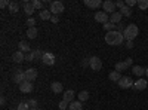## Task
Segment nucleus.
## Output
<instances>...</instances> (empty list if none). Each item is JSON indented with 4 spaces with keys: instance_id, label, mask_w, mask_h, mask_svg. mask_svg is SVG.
I'll use <instances>...</instances> for the list:
<instances>
[{
    "instance_id": "obj_1",
    "label": "nucleus",
    "mask_w": 148,
    "mask_h": 110,
    "mask_svg": "<svg viewBox=\"0 0 148 110\" xmlns=\"http://www.w3.org/2000/svg\"><path fill=\"white\" fill-rule=\"evenodd\" d=\"M123 40H125V36L123 33H119L117 30L116 31H110L105 34V42L111 46H117V45H121Z\"/></svg>"
},
{
    "instance_id": "obj_2",
    "label": "nucleus",
    "mask_w": 148,
    "mask_h": 110,
    "mask_svg": "<svg viewBox=\"0 0 148 110\" xmlns=\"http://www.w3.org/2000/svg\"><path fill=\"white\" fill-rule=\"evenodd\" d=\"M138 34H139V28H138L136 24H129V26L126 27V30H125V33H123L126 40H135Z\"/></svg>"
},
{
    "instance_id": "obj_3",
    "label": "nucleus",
    "mask_w": 148,
    "mask_h": 110,
    "mask_svg": "<svg viewBox=\"0 0 148 110\" xmlns=\"http://www.w3.org/2000/svg\"><path fill=\"white\" fill-rule=\"evenodd\" d=\"M89 67L93 70V71H99L102 68V61L99 57H90L89 58Z\"/></svg>"
},
{
    "instance_id": "obj_4",
    "label": "nucleus",
    "mask_w": 148,
    "mask_h": 110,
    "mask_svg": "<svg viewBox=\"0 0 148 110\" xmlns=\"http://www.w3.org/2000/svg\"><path fill=\"white\" fill-rule=\"evenodd\" d=\"M52 12V15H59L64 12V3L59 2V0H56V2H52L51 3V9H49Z\"/></svg>"
},
{
    "instance_id": "obj_5",
    "label": "nucleus",
    "mask_w": 148,
    "mask_h": 110,
    "mask_svg": "<svg viewBox=\"0 0 148 110\" xmlns=\"http://www.w3.org/2000/svg\"><path fill=\"white\" fill-rule=\"evenodd\" d=\"M119 83V86L121 88V89H127V88H133V80H132V77H129V76H121V79L117 82Z\"/></svg>"
},
{
    "instance_id": "obj_6",
    "label": "nucleus",
    "mask_w": 148,
    "mask_h": 110,
    "mask_svg": "<svg viewBox=\"0 0 148 110\" xmlns=\"http://www.w3.org/2000/svg\"><path fill=\"white\" fill-rule=\"evenodd\" d=\"M42 61H43L45 66H53V64L56 63V57H55L52 52H45Z\"/></svg>"
},
{
    "instance_id": "obj_7",
    "label": "nucleus",
    "mask_w": 148,
    "mask_h": 110,
    "mask_svg": "<svg viewBox=\"0 0 148 110\" xmlns=\"http://www.w3.org/2000/svg\"><path fill=\"white\" fill-rule=\"evenodd\" d=\"M33 88H34V85H33V82H30V80H25V82H22V83L19 85V91L24 92V94L33 92Z\"/></svg>"
},
{
    "instance_id": "obj_8",
    "label": "nucleus",
    "mask_w": 148,
    "mask_h": 110,
    "mask_svg": "<svg viewBox=\"0 0 148 110\" xmlns=\"http://www.w3.org/2000/svg\"><path fill=\"white\" fill-rule=\"evenodd\" d=\"M95 21H96V22H101L102 26H104L105 22L110 21V18H108V15H107V12L101 10V12H96V14H95Z\"/></svg>"
},
{
    "instance_id": "obj_9",
    "label": "nucleus",
    "mask_w": 148,
    "mask_h": 110,
    "mask_svg": "<svg viewBox=\"0 0 148 110\" xmlns=\"http://www.w3.org/2000/svg\"><path fill=\"white\" fill-rule=\"evenodd\" d=\"M14 80H15L18 85H21L22 82H25V80H27V79H25V71H21L19 68L15 70V73H14Z\"/></svg>"
},
{
    "instance_id": "obj_10",
    "label": "nucleus",
    "mask_w": 148,
    "mask_h": 110,
    "mask_svg": "<svg viewBox=\"0 0 148 110\" xmlns=\"http://www.w3.org/2000/svg\"><path fill=\"white\" fill-rule=\"evenodd\" d=\"M12 59H14L16 64H22L24 61H25V54L21 52V51H16V52L12 54Z\"/></svg>"
},
{
    "instance_id": "obj_11",
    "label": "nucleus",
    "mask_w": 148,
    "mask_h": 110,
    "mask_svg": "<svg viewBox=\"0 0 148 110\" xmlns=\"http://www.w3.org/2000/svg\"><path fill=\"white\" fill-rule=\"evenodd\" d=\"M102 8H104V12H111V14L116 12V3L111 2V0H105L102 3Z\"/></svg>"
},
{
    "instance_id": "obj_12",
    "label": "nucleus",
    "mask_w": 148,
    "mask_h": 110,
    "mask_svg": "<svg viewBox=\"0 0 148 110\" xmlns=\"http://www.w3.org/2000/svg\"><path fill=\"white\" fill-rule=\"evenodd\" d=\"M147 85H148V82H147L145 79H142V77H141V79H138L136 82L133 83V88L136 89V91H144V89L147 88Z\"/></svg>"
},
{
    "instance_id": "obj_13",
    "label": "nucleus",
    "mask_w": 148,
    "mask_h": 110,
    "mask_svg": "<svg viewBox=\"0 0 148 110\" xmlns=\"http://www.w3.org/2000/svg\"><path fill=\"white\" fill-rule=\"evenodd\" d=\"M25 79L30 80V82H34L37 79V70L36 68H28L25 70Z\"/></svg>"
},
{
    "instance_id": "obj_14",
    "label": "nucleus",
    "mask_w": 148,
    "mask_h": 110,
    "mask_svg": "<svg viewBox=\"0 0 148 110\" xmlns=\"http://www.w3.org/2000/svg\"><path fill=\"white\" fill-rule=\"evenodd\" d=\"M121 18H123V15L120 14V12H114V14H111V17H110V22H113L114 26L116 24L119 26V24L121 22Z\"/></svg>"
},
{
    "instance_id": "obj_15",
    "label": "nucleus",
    "mask_w": 148,
    "mask_h": 110,
    "mask_svg": "<svg viewBox=\"0 0 148 110\" xmlns=\"http://www.w3.org/2000/svg\"><path fill=\"white\" fill-rule=\"evenodd\" d=\"M84 5L88 6V8L96 9V8L102 6V2H101V0H84Z\"/></svg>"
},
{
    "instance_id": "obj_16",
    "label": "nucleus",
    "mask_w": 148,
    "mask_h": 110,
    "mask_svg": "<svg viewBox=\"0 0 148 110\" xmlns=\"http://www.w3.org/2000/svg\"><path fill=\"white\" fill-rule=\"evenodd\" d=\"M51 89H52V92H55V94H61L62 92V83L61 82H52L51 83Z\"/></svg>"
},
{
    "instance_id": "obj_17",
    "label": "nucleus",
    "mask_w": 148,
    "mask_h": 110,
    "mask_svg": "<svg viewBox=\"0 0 148 110\" xmlns=\"http://www.w3.org/2000/svg\"><path fill=\"white\" fill-rule=\"evenodd\" d=\"M74 95H76V94H74V91L73 89H67L65 92H64V101H67V103H73L74 101Z\"/></svg>"
},
{
    "instance_id": "obj_18",
    "label": "nucleus",
    "mask_w": 148,
    "mask_h": 110,
    "mask_svg": "<svg viewBox=\"0 0 148 110\" xmlns=\"http://www.w3.org/2000/svg\"><path fill=\"white\" fill-rule=\"evenodd\" d=\"M34 10H36V9H34V6H33L31 2H25V3H24V12H25L30 18H31V15H33Z\"/></svg>"
},
{
    "instance_id": "obj_19",
    "label": "nucleus",
    "mask_w": 148,
    "mask_h": 110,
    "mask_svg": "<svg viewBox=\"0 0 148 110\" xmlns=\"http://www.w3.org/2000/svg\"><path fill=\"white\" fill-rule=\"evenodd\" d=\"M18 48H19L18 51H21V52H27V54H30V52H31V49H30V45H28L25 40H21V42L18 43Z\"/></svg>"
},
{
    "instance_id": "obj_20",
    "label": "nucleus",
    "mask_w": 148,
    "mask_h": 110,
    "mask_svg": "<svg viewBox=\"0 0 148 110\" xmlns=\"http://www.w3.org/2000/svg\"><path fill=\"white\" fill-rule=\"evenodd\" d=\"M132 73H133L135 76H138V77L141 79V76L145 75V68L141 67V66H133V67H132Z\"/></svg>"
},
{
    "instance_id": "obj_21",
    "label": "nucleus",
    "mask_w": 148,
    "mask_h": 110,
    "mask_svg": "<svg viewBox=\"0 0 148 110\" xmlns=\"http://www.w3.org/2000/svg\"><path fill=\"white\" fill-rule=\"evenodd\" d=\"M39 17H40V19L47 21V19H51V18H52V12H51V10H47V9H43V10L39 12Z\"/></svg>"
},
{
    "instance_id": "obj_22",
    "label": "nucleus",
    "mask_w": 148,
    "mask_h": 110,
    "mask_svg": "<svg viewBox=\"0 0 148 110\" xmlns=\"http://www.w3.org/2000/svg\"><path fill=\"white\" fill-rule=\"evenodd\" d=\"M108 79L110 80H113V82H119L120 79H121V75H120V71H111L110 75H108Z\"/></svg>"
},
{
    "instance_id": "obj_23",
    "label": "nucleus",
    "mask_w": 148,
    "mask_h": 110,
    "mask_svg": "<svg viewBox=\"0 0 148 110\" xmlns=\"http://www.w3.org/2000/svg\"><path fill=\"white\" fill-rule=\"evenodd\" d=\"M37 34H39V31H37L36 27H31V28L27 30V37H28V39H36Z\"/></svg>"
},
{
    "instance_id": "obj_24",
    "label": "nucleus",
    "mask_w": 148,
    "mask_h": 110,
    "mask_svg": "<svg viewBox=\"0 0 148 110\" xmlns=\"http://www.w3.org/2000/svg\"><path fill=\"white\" fill-rule=\"evenodd\" d=\"M18 10H19V3L18 2H10V5H9V12L10 14H16Z\"/></svg>"
},
{
    "instance_id": "obj_25",
    "label": "nucleus",
    "mask_w": 148,
    "mask_h": 110,
    "mask_svg": "<svg viewBox=\"0 0 148 110\" xmlns=\"http://www.w3.org/2000/svg\"><path fill=\"white\" fill-rule=\"evenodd\" d=\"M68 110H83V106L80 101H73V103H70Z\"/></svg>"
},
{
    "instance_id": "obj_26",
    "label": "nucleus",
    "mask_w": 148,
    "mask_h": 110,
    "mask_svg": "<svg viewBox=\"0 0 148 110\" xmlns=\"http://www.w3.org/2000/svg\"><path fill=\"white\" fill-rule=\"evenodd\" d=\"M104 30H105L107 33H110V31H116L117 28H116V26H114L113 22H110V21H108V22L104 24Z\"/></svg>"
},
{
    "instance_id": "obj_27",
    "label": "nucleus",
    "mask_w": 148,
    "mask_h": 110,
    "mask_svg": "<svg viewBox=\"0 0 148 110\" xmlns=\"http://www.w3.org/2000/svg\"><path fill=\"white\" fill-rule=\"evenodd\" d=\"M89 100V92L88 91H80V94H79V101L82 103V101H88Z\"/></svg>"
},
{
    "instance_id": "obj_28",
    "label": "nucleus",
    "mask_w": 148,
    "mask_h": 110,
    "mask_svg": "<svg viewBox=\"0 0 148 110\" xmlns=\"http://www.w3.org/2000/svg\"><path fill=\"white\" fill-rule=\"evenodd\" d=\"M16 110H31V107H30V104H28L27 101H21V103L16 106Z\"/></svg>"
},
{
    "instance_id": "obj_29",
    "label": "nucleus",
    "mask_w": 148,
    "mask_h": 110,
    "mask_svg": "<svg viewBox=\"0 0 148 110\" xmlns=\"http://www.w3.org/2000/svg\"><path fill=\"white\" fill-rule=\"evenodd\" d=\"M127 68V64L125 63V61H123V63H116V71H125Z\"/></svg>"
},
{
    "instance_id": "obj_30",
    "label": "nucleus",
    "mask_w": 148,
    "mask_h": 110,
    "mask_svg": "<svg viewBox=\"0 0 148 110\" xmlns=\"http://www.w3.org/2000/svg\"><path fill=\"white\" fill-rule=\"evenodd\" d=\"M31 3H33L34 9H39V10H43V9H45V8H43V6H45V3H43V2H40V0H33Z\"/></svg>"
},
{
    "instance_id": "obj_31",
    "label": "nucleus",
    "mask_w": 148,
    "mask_h": 110,
    "mask_svg": "<svg viewBox=\"0 0 148 110\" xmlns=\"http://www.w3.org/2000/svg\"><path fill=\"white\" fill-rule=\"evenodd\" d=\"M120 14H121L123 17H130V15H132V9H130L129 6H125L123 9H120Z\"/></svg>"
},
{
    "instance_id": "obj_32",
    "label": "nucleus",
    "mask_w": 148,
    "mask_h": 110,
    "mask_svg": "<svg viewBox=\"0 0 148 110\" xmlns=\"http://www.w3.org/2000/svg\"><path fill=\"white\" fill-rule=\"evenodd\" d=\"M31 52H33V55H34V59H42L43 55H45V52H42L40 49H34V51H31Z\"/></svg>"
},
{
    "instance_id": "obj_33",
    "label": "nucleus",
    "mask_w": 148,
    "mask_h": 110,
    "mask_svg": "<svg viewBox=\"0 0 148 110\" xmlns=\"http://www.w3.org/2000/svg\"><path fill=\"white\" fill-rule=\"evenodd\" d=\"M138 6H139L141 10L148 9V0H139V2H138Z\"/></svg>"
},
{
    "instance_id": "obj_34",
    "label": "nucleus",
    "mask_w": 148,
    "mask_h": 110,
    "mask_svg": "<svg viewBox=\"0 0 148 110\" xmlns=\"http://www.w3.org/2000/svg\"><path fill=\"white\" fill-rule=\"evenodd\" d=\"M58 107H59V110H67V109L70 107V104H68L67 101H64V100H62V101H61V103L58 104Z\"/></svg>"
},
{
    "instance_id": "obj_35",
    "label": "nucleus",
    "mask_w": 148,
    "mask_h": 110,
    "mask_svg": "<svg viewBox=\"0 0 148 110\" xmlns=\"http://www.w3.org/2000/svg\"><path fill=\"white\" fill-rule=\"evenodd\" d=\"M27 103L30 104V107H31V109H37V100H34V98H31V100H28Z\"/></svg>"
},
{
    "instance_id": "obj_36",
    "label": "nucleus",
    "mask_w": 148,
    "mask_h": 110,
    "mask_svg": "<svg viewBox=\"0 0 148 110\" xmlns=\"http://www.w3.org/2000/svg\"><path fill=\"white\" fill-rule=\"evenodd\" d=\"M126 6V2H123V0H119V2H116V8H119V9H123Z\"/></svg>"
},
{
    "instance_id": "obj_37",
    "label": "nucleus",
    "mask_w": 148,
    "mask_h": 110,
    "mask_svg": "<svg viewBox=\"0 0 148 110\" xmlns=\"http://www.w3.org/2000/svg\"><path fill=\"white\" fill-rule=\"evenodd\" d=\"M34 24H36V19H34V18H28V19H27V26H28V28L34 27Z\"/></svg>"
},
{
    "instance_id": "obj_38",
    "label": "nucleus",
    "mask_w": 148,
    "mask_h": 110,
    "mask_svg": "<svg viewBox=\"0 0 148 110\" xmlns=\"http://www.w3.org/2000/svg\"><path fill=\"white\" fill-rule=\"evenodd\" d=\"M9 5H10V2H8V0H2V2H0V8L2 9H5L6 6L9 8Z\"/></svg>"
},
{
    "instance_id": "obj_39",
    "label": "nucleus",
    "mask_w": 148,
    "mask_h": 110,
    "mask_svg": "<svg viewBox=\"0 0 148 110\" xmlns=\"http://www.w3.org/2000/svg\"><path fill=\"white\" fill-rule=\"evenodd\" d=\"M135 5H138L136 0H127V2H126V6H129V8H132V6H135Z\"/></svg>"
},
{
    "instance_id": "obj_40",
    "label": "nucleus",
    "mask_w": 148,
    "mask_h": 110,
    "mask_svg": "<svg viewBox=\"0 0 148 110\" xmlns=\"http://www.w3.org/2000/svg\"><path fill=\"white\" fill-rule=\"evenodd\" d=\"M125 30H126V27H125V26H123V24L120 22L119 26H117V31H119V33H125Z\"/></svg>"
},
{
    "instance_id": "obj_41",
    "label": "nucleus",
    "mask_w": 148,
    "mask_h": 110,
    "mask_svg": "<svg viewBox=\"0 0 148 110\" xmlns=\"http://www.w3.org/2000/svg\"><path fill=\"white\" fill-rule=\"evenodd\" d=\"M25 61H36V59H34L33 52H30V54H27V55H25Z\"/></svg>"
},
{
    "instance_id": "obj_42",
    "label": "nucleus",
    "mask_w": 148,
    "mask_h": 110,
    "mask_svg": "<svg viewBox=\"0 0 148 110\" xmlns=\"http://www.w3.org/2000/svg\"><path fill=\"white\" fill-rule=\"evenodd\" d=\"M126 48L127 49H132L133 48V40H126Z\"/></svg>"
},
{
    "instance_id": "obj_43",
    "label": "nucleus",
    "mask_w": 148,
    "mask_h": 110,
    "mask_svg": "<svg viewBox=\"0 0 148 110\" xmlns=\"http://www.w3.org/2000/svg\"><path fill=\"white\" fill-rule=\"evenodd\" d=\"M51 21H52L53 24H58V21H59V17H58V15H52V18H51Z\"/></svg>"
},
{
    "instance_id": "obj_44",
    "label": "nucleus",
    "mask_w": 148,
    "mask_h": 110,
    "mask_svg": "<svg viewBox=\"0 0 148 110\" xmlns=\"http://www.w3.org/2000/svg\"><path fill=\"white\" fill-rule=\"evenodd\" d=\"M82 66H83V67H88V66H89V58H84V59L82 61Z\"/></svg>"
},
{
    "instance_id": "obj_45",
    "label": "nucleus",
    "mask_w": 148,
    "mask_h": 110,
    "mask_svg": "<svg viewBox=\"0 0 148 110\" xmlns=\"http://www.w3.org/2000/svg\"><path fill=\"white\" fill-rule=\"evenodd\" d=\"M125 63L127 64V67H130V66H132V63H133V59H132V58H127V59L125 61Z\"/></svg>"
},
{
    "instance_id": "obj_46",
    "label": "nucleus",
    "mask_w": 148,
    "mask_h": 110,
    "mask_svg": "<svg viewBox=\"0 0 148 110\" xmlns=\"http://www.w3.org/2000/svg\"><path fill=\"white\" fill-rule=\"evenodd\" d=\"M0 103H2V104H5V103H6V98H5V97H2V100H0Z\"/></svg>"
},
{
    "instance_id": "obj_47",
    "label": "nucleus",
    "mask_w": 148,
    "mask_h": 110,
    "mask_svg": "<svg viewBox=\"0 0 148 110\" xmlns=\"http://www.w3.org/2000/svg\"><path fill=\"white\" fill-rule=\"evenodd\" d=\"M145 76L148 77V68H145Z\"/></svg>"
},
{
    "instance_id": "obj_48",
    "label": "nucleus",
    "mask_w": 148,
    "mask_h": 110,
    "mask_svg": "<svg viewBox=\"0 0 148 110\" xmlns=\"http://www.w3.org/2000/svg\"><path fill=\"white\" fill-rule=\"evenodd\" d=\"M31 110H40V109H39V107H37V109H31Z\"/></svg>"
}]
</instances>
